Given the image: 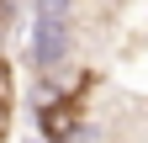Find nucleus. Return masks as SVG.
<instances>
[{
	"label": "nucleus",
	"mask_w": 148,
	"mask_h": 143,
	"mask_svg": "<svg viewBox=\"0 0 148 143\" xmlns=\"http://www.w3.org/2000/svg\"><path fill=\"white\" fill-rule=\"evenodd\" d=\"M69 37H74V16H32V58L42 69V80H53L64 69Z\"/></svg>",
	"instance_id": "2"
},
{
	"label": "nucleus",
	"mask_w": 148,
	"mask_h": 143,
	"mask_svg": "<svg viewBox=\"0 0 148 143\" xmlns=\"http://www.w3.org/2000/svg\"><path fill=\"white\" fill-rule=\"evenodd\" d=\"M90 85H95V74L79 80V85H74V90H64V96H48V101H42L37 127H42L48 143H69L74 133H79V122H85V90H90Z\"/></svg>",
	"instance_id": "1"
},
{
	"label": "nucleus",
	"mask_w": 148,
	"mask_h": 143,
	"mask_svg": "<svg viewBox=\"0 0 148 143\" xmlns=\"http://www.w3.org/2000/svg\"><path fill=\"white\" fill-rule=\"evenodd\" d=\"M11 133V85H0V138Z\"/></svg>",
	"instance_id": "3"
}]
</instances>
